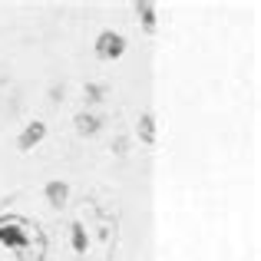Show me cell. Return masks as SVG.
Wrapping results in <instances>:
<instances>
[{
  "instance_id": "obj_1",
  "label": "cell",
  "mask_w": 261,
  "mask_h": 261,
  "mask_svg": "<svg viewBox=\"0 0 261 261\" xmlns=\"http://www.w3.org/2000/svg\"><path fill=\"white\" fill-rule=\"evenodd\" d=\"M119 242V222L99 202H86L70 225V245L76 261H109Z\"/></svg>"
},
{
  "instance_id": "obj_2",
  "label": "cell",
  "mask_w": 261,
  "mask_h": 261,
  "mask_svg": "<svg viewBox=\"0 0 261 261\" xmlns=\"http://www.w3.org/2000/svg\"><path fill=\"white\" fill-rule=\"evenodd\" d=\"M46 231L27 215H0V261H46Z\"/></svg>"
},
{
  "instance_id": "obj_3",
  "label": "cell",
  "mask_w": 261,
  "mask_h": 261,
  "mask_svg": "<svg viewBox=\"0 0 261 261\" xmlns=\"http://www.w3.org/2000/svg\"><path fill=\"white\" fill-rule=\"evenodd\" d=\"M93 53L96 60H102V63H113V60H119L122 53H126V37L116 30H102L99 37H96L93 43Z\"/></svg>"
},
{
  "instance_id": "obj_4",
  "label": "cell",
  "mask_w": 261,
  "mask_h": 261,
  "mask_svg": "<svg viewBox=\"0 0 261 261\" xmlns=\"http://www.w3.org/2000/svg\"><path fill=\"white\" fill-rule=\"evenodd\" d=\"M43 139H46V122L33 119V122H27V126H23V133L17 136V149L27 155V152H33V149H37Z\"/></svg>"
},
{
  "instance_id": "obj_5",
  "label": "cell",
  "mask_w": 261,
  "mask_h": 261,
  "mask_svg": "<svg viewBox=\"0 0 261 261\" xmlns=\"http://www.w3.org/2000/svg\"><path fill=\"white\" fill-rule=\"evenodd\" d=\"M43 198L50 208H63L66 202H70V185L63 182V178H53V182L43 185Z\"/></svg>"
},
{
  "instance_id": "obj_6",
  "label": "cell",
  "mask_w": 261,
  "mask_h": 261,
  "mask_svg": "<svg viewBox=\"0 0 261 261\" xmlns=\"http://www.w3.org/2000/svg\"><path fill=\"white\" fill-rule=\"evenodd\" d=\"M133 10H136V17H139V23H142V33L152 37V33H155V4L139 0V4H133Z\"/></svg>"
},
{
  "instance_id": "obj_7",
  "label": "cell",
  "mask_w": 261,
  "mask_h": 261,
  "mask_svg": "<svg viewBox=\"0 0 261 261\" xmlns=\"http://www.w3.org/2000/svg\"><path fill=\"white\" fill-rule=\"evenodd\" d=\"M136 136H139L142 146H155V116L152 113L139 116V122H136Z\"/></svg>"
},
{
  "instance_id": "obj_8",
  "label": "cell",
  "mask_w": 261,
  "mask_h": 261,
  "mask_svg": "<svg viewBox=\"0 0 261 261\" xmlns=\"http://www.w3.org/2000/svg\"><path fill=\"white\" fill-rule=\"evenodd\" d=\"M73 126H76L80 136H86V139H89V136H96L102 129V119H99V116H93V113H80L76 119H73Z\"/></svg>"
},
{
  "instance_id": "obj_9",
  "label": "cell",
  "mask_w": 261,
  "mask_h": 261,
  "mask_svg": "<svg viewBox=\"0 0 261 261\" xmlns=\"http://www.w3.org/2000/svg\"><path fill=\"white\" fill-rule=\"evenodd\" d=\"M83 99H86V102H99V99H102V86L89 83V86L83 89Z\"/></svg>"
},
{
  "instance_id": "obj_10",
  "label": "cell",
  "mask_w": 261,
  "mask_h": 261,
  "mask_svg": "<svg viewBox=\"0 0 261 261\" xmlns=\"http://www.w3.org/2000/svg\"><path fill=\"white\" fill-rule=\"evenodd\" d=\"M113 152L116 155H126L129 152V149H126V139H116V149H113Z\"/></svg>"
}]
</instances>
